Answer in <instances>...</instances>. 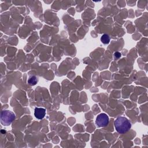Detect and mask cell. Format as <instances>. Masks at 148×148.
<instances>
[{"instance_id":"obj_1","label":"cell","mask_w":148,"mask_h":148,"mask_svg":"<svg viewBox=\"0 0 148 148\" xmlns=\"http://www.w3.org/2000/svg\"><path fill=\"white\" fill-rule=\"evenodd\" d=\"M116 130L120 134L127 132L131 127V124L130 121L124 117H119L116 119L114 123Z\"/></svg>"},{"instance_id":"obj_2","label":"cell","mask_w":148,"mask_h":148,"mask_svg":"<svg viewBox=\"0 0 148 148\" xmlns=\"http://www.w3.org/2000/svg\"><path fill=\"white\" fill-rule=\"evenodd\" d=\"M15 114L9 110H3L1 114V123L3 125H9L14 120Z\"/></svg>"},{"instance_id":"obj_3","label":"cell","mask_w":148,"mask_h":148,"mask_svg":"<svg viewBox=\"0 0 148 148\" xmlns=\"http://www.w3.org/2000/svg\"><path fill=\"white\" fill-rule=\"evenodd\" d=\"M95 123L99 127H104L108 125L109 123V117L105 113L98 114L96 118Z\"/></svg>"},{"instance_id":"obj_4","label":"cell","mask_w":148,"mask_h":148,"mask_svg":"<svg viewBox=\"0 0 148 148\" xmlns=\"http://www.w3.org/2000/svg\"><path fill=\"white\" fill-rule=\"evenodd\" d=\"M46 114V109L42 108H36L34 110V116L38 119H42Z\"/></svg>"},{"instance_id":"obj_5","label":"cell","mask_w":148,"mask_h":148,"mask_svg":"<svg viewBox=\"0 0 148 148\" xmlns=\"http://www.w3.org/2000/svg\"><path fill=\"white\" fill-rule=\"evenodd\" d=\"M101 40L103 44H108L110 42L109 36L107 34H103L101 38Z\"/></svg>"},{"instance_id":"obj_6","label":"cell","mask_w":148,"mask_h":148,"mask_svg":"<svg viewBox=\"0 0 148 148\" xmlns=\"http://www.w3.org/2000/svg\"><path fill=\"white\" fill-rule=\"evenodd\" d=\"M37 79L35 76H31L29 78V79L28 80V83L30 84V85H32V86H34V85H35L36 83H37Z\"/></svg>"},{"instance_id":"obj_7","label":"cell","mask_w":148,"mask_h":148,"mask_svg":"<svg viewBox=\"0 0 148 148\" xmlns=\"http://www.w3.org/2000/svg\"><path fill=\"white\" fill-rule=\"evenodd\" d=\"M114 56H115L116 57L119 58V57H121V54H120V53H119V52H116V53H114Z\"/></svg>"}]
</instances>
